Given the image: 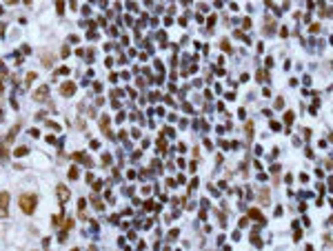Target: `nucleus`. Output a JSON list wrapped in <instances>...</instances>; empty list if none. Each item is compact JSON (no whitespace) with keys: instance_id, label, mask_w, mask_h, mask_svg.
I'll use <instances>...</instances> for the list:
<instances>
[{"instance_id":"obj_2","label":"nucleus","mask_w":333,"mask_h":251,"mask_svg":"<svg viewBox=\"0 0 333 251\" xmlns=\"http://www.w3.org/2000/svg\"><path fill=\"white\" fill-rule=\"evenodd\" d=\"M47 98H49V94H47V87L38 89V94H36V100H40V102H42V100H47Z\"/></svg>"},{"instance_id":"obj_1","label":"nucleus","mask_w":333,"mask_h":251,"mask_svg":"<svg viewBox=\"0 0 333 251\" xmlns=\"http://www.w3.org/2000/svg\"><path fill=\"white\" fill-rule=\"evenodd\" d=\"M20 207H22L25 213H31V211L36 209V198H33V196H22V198H20Z\"/></svg>"},{"instance_id":"obj_4","label":"nucleus","mask_w":333,"mask_h":251,"mask_svg":"<svg viewBox=\"0 0 333 251\" xmlns=\"http://www.w3.org/2000/svg\"><path fill=\"white\" fill-rule=\"evenodd\" d=\"M62 94H64V96L73 94V85H64V87H62Z\"/></svg>"},{"instance_id":"obj_3","label":"nucleus","mask_w":333,"mask_h":251,"mask_svg":"<svg viewBox=\"0 0 333 251\" xmlns=\"http://www.w3.org/2000/svg\"><path fill=\"white\" fill-rule=\"evenodd\" d=\"M58 196H60V200H67V198H69V191H67V187H58Z\"/></svg>"}]
</instances>
